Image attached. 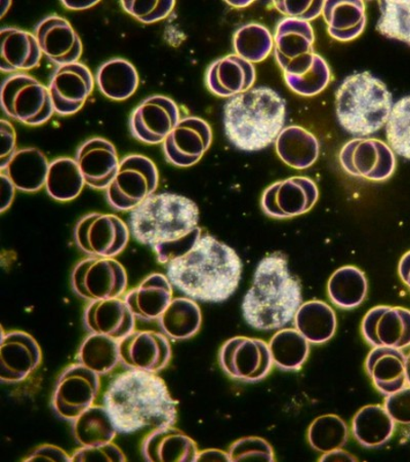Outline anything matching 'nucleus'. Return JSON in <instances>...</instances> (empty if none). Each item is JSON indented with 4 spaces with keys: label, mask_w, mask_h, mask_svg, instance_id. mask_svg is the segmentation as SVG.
Listing matches in <instances>:
<instances>
[{
    "label": "nucleus",
    "mask_w": 410,
    "mask_h": 462,
    "mask_svg": "<svg viewBox=\"0 0 410 462\" xmlns=\"http://www.w3.org/2000/svg\"><path fill=\"white\" fill-rule=\"evenodd\" d=\"M196 461H231L229 453L220 450L199 452Z\"/></svg>",
    "instance_id": "obj_55"
},
{
    "label": "nucleus",
    "mask_w": 410,
    "mask_h": 462,
    "mask_svg": "<svg viewBox=\"0 0 410 462\" xmlns=\"http://www.w3.org/2000/svg\"><path fill=\"white\" fill-rule=\"evenodd\" d=\"M356 458L350 456L349 453L341 449L333 450L324 453V456L320 458V461H355Z\"/></svg>",
    "instance_id": "obj_58"
},
{
    "label": "nucleus",
    "mask_w": 410,
    "mask_h": 462,
    "mask_svg": "<svg viewBox=\"0 0 410 462\" xmlns=\"http://www.w3.org/2000/svg\"><path fill=\"white\" fill-rule=\"evenodd\" d=\"M72 461H125L124 454L112 443L98 446H82L74 452Z\"/></svg>",
    "instance_id": "obj_49"
},
{
    "label": "nucleus",
    "mask_w": 410,
    "mask_h": 462,
    "mask_svg": "<svg viewBox=\"0 0 410 462\" xmlns=\"http://www.w3.org/2000/svg\"><path fill=\"white\" fill-rule=\"evenodd\" d=\"M2 106L6 116L28 125L46 124L55 114L49 88L25 73L4 81Z\"/></svg>",
    "instance_id": "obj_8"
},
{
    "label": "nucleus",
    "mask_w": 410,
    "mask_h": 462,
    "mask_svg": "<svg viewBox=\"0 0 410 462\" xmlns=\"http://www.w3.org/2000/svg\"><path fill=\"white\" fill-rule=\"evenodd\" d=\"M256 78V69L252 63L236 54L228 55L208 67L206 86L214 95L232 98L250 91Z\"/></svg>",
    "instance_id": "obj_23"
},
{
    "label": "nucleus",
    "mask_w": 410,
    "mask_h": 462,
    "mask_svg": "<svg viewBox=\"0 0 410 462\" xmlns=\"http://www.w3.org/2000/svg\"><path fill=\"white\" fill-rule=\"evenodd\" d=\"M42 54L59 66L78 63L82 55L80 37L68 21L59 16L44 18L35 28Z\"/></svg>",
    "instance_id": "obj_21"
},
{
    "label": "nucleus",
    "mask_w": 410,
    "mask_h": 462,
    "mask_svg": "<svg viewBox=\"0 0 410 462\" xmlns=\"http://www.w3.org/2000/svg\"><path fill=\"white\" fill-rule=\"evenodd\" d=\"M325 2H273L281 14L303 21L314 20L323 12Z\"/></svg>",
    "instance_id": "obj_50"
},
{
    "label": "nucleus",
    "mask_w": 410,
    "mask_h": 462,
    "mask_svg": "<svg viewBox=\"0 0 410 462\" xmlns=\"http://www.w3.org/2000/svg\"><path fill=\"white\" fill-rule=\"evenodd\" d=\"M233 47L236 55L251 63L264 61L271 54L274 41L269 29L264 25L246 24L234 34Z\"/></svg>",
    "instance_id": "obj_43"
},
{
    "label": "nucleus",
    "mask_w": 410,
    "mask_h": 462,
    "mask_svg": "<svg viewBox=\"0 0 410 462\" xmlns=\"http://www.w3.org/2000/svg\"><path fill=\"white\" fill-rule=\"evenodd\" d=\"M85 184L76 160L59 158L50 163L46 189L50 198L68 202L80 195Z\"/></svg>",
    "instance_id": "obj_40"
},
{
    "label": "nucleus",
    "mask_w": 410,
    "mask_h": 462,
    "mask_svg": "<svg viewBox=\"0 0 410 462\" xmlns=\"http://www.w3.org/2000/svg\"><path fill=\"white\" fill-rule=\"evenodd\" d=\"M96 80L102 94L115 101L131 98L140 83L135 66L121 58L109 60L101 65Z\"/></svg>",
    "instance_id": "obj_36"
},
{
    "label": "nucleus",
    "mask_w": 410,
    "mask_h": 462,
    "mask_svg": "<svg viewBox=\"0 0 410 462\" xmlns=\"http://www.w3.org/2000/svg\"><path fill=\"white\" fill-rule=\"evenodd\" d=\"M71 282L74 292L84 300H107L125 292L128 274L114 258L89 257L74 268Z\"/></svg>",
    "instance_id": "obj_9"
},
{
    "label": "nucleus",
    "mask_w": 410,
    "mask_h": 462,
    "mask_svg": "<svg viewBox=\"0 0 410 462\" xmlns=\"http://www.w3.org/2000/svg\"><path fill=\"white\" fill-rule=\"evenodd\" d=\"M25 461H72L61 448L53 445H43L35 449Z\"/></svg>",
    "instance_id": "obj_53"
},
{
    "label": "nucleus",
    "mask_w": 410,
    "mask_h": 462,
    "mask_svg": "<svg viewBox=\"0 0 410 462\" xmlns=\"http://www.w3.org/2000/svg\"><path fill=\"white\" fill-rule=\"evenodd\" d=\"M131 230L117 216L91 213L74 228V238L81 251L92 257L114 258L125 249Z\"/></svg>",
    "instance_id": "obj_10"
},
{
    "label": "nucleus",
    "mask_w": 410,
    "mask_h": 462,
    "mask_svg": "<svg viewBox=\"0 0 410 462\" xmlns=\"http://www.w3.org/2000/svg\"><path fill=\"white\" fill-rule=\"evenodd\" d=\"M148 461H196L198 448L191 438L173 427L155 430L141 446Z\"/></svg>",
    "instance_id": "obj_29"
},
{
    "label": "nucleus",
    "mask_w": 410,
    "mask_h": 462,
    "mask_svg": "<svg viewBox=\"0 0 410 462\" xmlns=\"http://www.w3.org/2000/svg\"><path fill=\"white\" fill-rule=\"evenodd\" d=\"M2 155H0V170L4 171L10 162L14 152H16L17 135L10 122L2 119Z\"/></svg>",
    "instance_id": "obj_52"
},
{
    "label": "nucleus",
    "mask_w": 410,
    "mask_h": 462,
    "mask_svg": "<svg viewBox=\"0 0 410 462\" xmlns=\"http://www.w3.org/2000/svg\"><path fill=\"white\" fill-rule=\"evenodd\" d=\"M2 182H0V212L4 213L9 208L13 203L14 198V185L11 181V179L5 173L0 175Z\"/></svg>",
    "instance_id": "obj_54"
},
{
    "label": "nucleus",
    "mask_w": 410,
    "mask_h": 462,
    "mask_svg": "<svg viewBox=\"0 0 410 462\" xmlns=\"http://www.w3.org/2000/svg\"><path fill=\"white\" fill-rule=\"evenodd\" d=\"M349 429L341 417L328 414L318 417L308 430L312 448L322 453L341 449L348 442Z\"/></svg>",
    "instance_id": "obj_44"
},
{
    "label": "nucleus",
    "mask_w": 410,
    "mask_h": 462,
    "mask_svg": "<svg viewBox=\"0 0 410 462\" xmlns=\"http://www.w3.org/2000/svg\"><path fill=\"white\" fill-rule=\"evenodd\" d=\"M384 407L395 423L410 424V386L386 396Z\"/></svg>",
    "instance_id": "obj_51"
},
{
    "label": "nucleus",
    "mask_w": 410,
    "mask_h": 462,
    "mask_svg": "<svg viewBox=\"0 0 410 462\" xmlns=\"http://www.w3.org/2000/svg\"><path fill=\"white\" fill-rule=\"evenodd\" d=\"M199 210L188 198L163 192L133 208L130 230L135 240L151 247L159 263L169 264L187 253L201 236Z\"/></svg>",
    "instance_id": "obj_1"
},
{
    "label": "nucleus",
    "mask_w": 410,
    "mask_h": 462,
    "mask_svg": "<svg viewBox=\"0 0 410 462\" xmlns=\"http://www.w3.org/2000/svg\"><path fill=\"white\" fill-rule=\"evenodd\" d=\"M406 357L401 349L386 346L375 347L368 356L365 368L376 389L385 396L407 385Z\"/></svg>",
    "instance_id": "obj_27"
},
{
    "label": "nucleus",
    "mask_w": 410,
    "mask_h": 462,
    "mask_svg": "<svg viewBox=\"0 0 410 462\" xmlns=\"http://www.w3.org/2000/svg\"><path fill=\"white\" fill-rule=\"evenodd\" d=\"M63 5L67 7V9L73 11H80L91 9L96 5H98L99 2L96 0H86V2H81V0H63Z\"/></svg>",
    "instance_id": "obj_57"
},
{
    "label": "nucleus",
    "mask_w": 410,
    "mask_h": 462,
    "mask_svg": "<svg viewBox=\"0 0 410 462\" xmlns=\"http://www.w3.org/2000/svg\"><path fill=\"white\" fill-rule=\"evenodd\" d=\"M78 361L96 374H106L122 362L119 341L104 335L91 334L80 346Z\"/></svg>",
    "instance_id": "obj_42"
},
{
    "label": "nucleus",
    "mask_w": 410,
    "mask_h": 462,
    "mask_svg": "<svg viewBox=\"0 0 410 462\" xmlns=\"http://www.w3.org/2000/svg\"><path fill=\"white\" fill-rule=\"evenodd\" d=\"M395 421L383 406L369 405L358 411L352 421L356 441L365 448H378L392 438Z\"/></svg>",
    "instance_id": "obj_35"
},
{
    "label": "nucleus",
    "mask_w": 410,
    "mask_h": 462,
    "mask_svg": "<svg viewBox=\"0 0 410 462\" xmlns=\"http://www.w3.org/2000/svg\"><path fill=\"white\" fill-rule=\"evenodd\" d=\"M181 121L180 110L174 100L155 95L149 97L133 110L131 116L132 135L141 143L159 144Z\"/></svg>",
    "instance_id": "obj_15"
},
{
    "label": "nucleus",
    "mask_w": 410,
    "mask_h": 462,
    "mask_svg": "<svg viewBox=\"0 0 410 462\" xmlns=\"http://www.w3.org/2000/svg\"><path fill=\"white\" fill-rule=\"evenodd\" d=\"M242 264L237 253L212 236H201L168 266L171 285L194 300L220 303L240 285Z\"/></svg>",
    "instance_id": "obj_2"
},
{
    "label": "nucleus",
    "mask_w": 410,
    "mask_h": 462,
    "mask_svg": "<svg viewBox=\"0 0 410 462\" xmlns=\"http://www.w3.org/2000/svg\"><path fill=\"white\" fill-rule=\"evenodd\" d=\"M99 391V374L80 363L72 365L59 376L51 405L59 417L73 421L93 406Z\"/></svg>",
    "instance_id": "obj_13"
},
{
    "label": "nucleus",
    "mask_w": 410,
    "mask_h": 462,
    "mask_svg": "<svg viewBox=\"0 0 410 462\" xmlns=\"http://www.w3.org/2000/svg\"><path fill=\"white\" fill-rule=\"evenodd\" d=\"M285 99L267 87L230 98L223 106V128L231 143L244 152L262 151L278 138L286 123Z\"/></svg>",
    "instance_id": "obj_5"
},
{
    "label": "nucleus",
    "mask_w": 410,
    "mask_h": 462,
    "mask_svg": "<svg viewBox=\"0 0 410 462\" xmlns=\"http://www.w3.org/2000/svg\"><path fill=\"white\" fill-rule=\"evenodd\" d=\"M275 149L280 160L296 170L310 168L319 156L317 138L297 125H290L282 130L275 141Z\"/></svg>",
    "instance_id": "obj_32"
},
{
    "label": "nucleus",
    "mask_w": 410,
    "mask_h": 462,
    "mask_svg": "<svg viewBox=\"0 0 410 462\" xmlns=\"http://www.w3.org/2000/svg\"><path fill=\"white\" fill-rule=\"evenodd\" d=\"M406 382L407 385L410 386V353L406 357Z\"/></svg>",
    "instance_id": "obj_60"
},
{
    "label": "nucleus",
    "mask_w": 410,
    "mask_h": 462,
    "mask_svg": "<svg viewBox=\"0 0 410 462\" xmlns=\"http://www.w3.org/2000/svg\"><path fill=\"white\" fill-rule=\"evenodd\" d=\"M227 4L236 7V9H244V7L250 6L252 2H251V0H232V2L228 0Z\"/></svg>",
    "instance_id": "obj_59"
},
{
    "label": "nucleus",
    "mask_w": 410,
    "mask_h": 462,
    "mask_svg": "<svg viewBox=\"0 0 410 462\" xmlns=\"http://www.w3.org/2000/svg\"><path fill=\"white\" fill-rule=\"evenodd\" d=\"M42 51L34 34L14 27L0 30V69L5 73L32 70L41 63Z\"/></svg>",
    "instance_id": "obj_25"
},
{
    "label": "nucleus",
    "mask_w": 410,
    "mask_h": 462,
    "mask_svg": "<svg viewBox=\"0 0 410 462\" xmlns=\"http://www.w3.org/2000/svg\"><path fill=\"white\" fill-rule=\"evenodd\" d=\"M378 6V32L410 46V2H379Z\"/></svg>",
    "instance_id": "obj_46"
},
{
    "label": "nucleus",
    "mask_w": 410,
    "mask_h": 462,
    "mask_svg": "<svg viewBox=\"0 0 410 462\" xmlns=\"http://www.w3.org/2000/svg\"><path fill=\"white\" fill-rule=\"evenodd\" d=\"M294 319L296 330L309 344H325L333 337L337 330V316L331 305L323 301L314 300L302 304Z\"/></svg>",
    "instance_id": "obj_34"
},
{
    "label": "nucleus",
    "mask_w": 410,
    "mask_h": 462,
    "mask_svg": "<svg viewBox=\"0 0 410 462\" xmlns=\"http://www.w3.org/2000/svg\"><path fill=\"white\" fill-rule=\"evenodd\" d=\"M213 132L204 119L189 116L181 119L164 140L163 152L177 167L196 165L211 147Z\"/></svg>",
    "instance_id": "obj_16"
},
{
    "label": "nucleus",
    "mask_w": 410,
    "mask_h": 462,
    "mask_svg": "<svg viewBox=\"0 0 410 462\" xmlns=\"http://www.w3.org/2000/svg\"><path fill=\"white\" fill-rule=\"evenodd\" d=\"M126 13L146 24L166 19L173 12L176 2H122Z\"/></svg>",
    "instance_id": "obj_48"
},
{
    "label": "nucleus",
    "mask_w": 410,
    "mask_h": 462,
    "mask_svg": "<svg viewBox=\"0 0 410 462\" xmlns=\"http://www.w3.org/2000/svg\"><path fill=\"white\" fill-rule=\"evenodd\" d=\"M315 35L307 21L287 17L275 30L274 56L280 69L293 60L313 53Z\"/></svg>",
    "instance_id": "obj_30"
},
{
    "label": "nucleus",
    "mask_w": 410,
    "mask_h": 462,
    "mask_svg": "<svg viewBox=\"0 0 410 462\" xmlns=\"http://www.w3.org/2000/svg\"><path fill=\"white\" fill-rule=\"evenodd\" d=\"M362 334L371 346L404 349L410 346V310L378 305L365 315Z\"/></svg>",
    "instance_id": "obj_18"
},
{
    "label": "nucleus",
    "mask_w": 410,
    "mask_h": 462,
    "mask_svg": "<svg viewBox=\"0 0 410 462\" xmlns=\"http://www.w3.org/2000/svg\"><path fill=\"white\" fill-rule=\"evenodd\" d=\"M41 350L36 340L25 332L4 335L0 346V378L4 383H20L40 366Z\"/></svg>",
    "instance_id": "obj_20"
},
{
    "label": "nucleus",
    "mask_w": 410,
    "mask_h": 462,
    "mask_svg": "<svg viewBox=\"0 0 410 462\" xmlns=\"http://www.w3.org/2000/svg\"><path fill=\"white\" fill-rule=\"evenodd\" d=\"M231 461H274L272 447L266 439L248 437L238 439L229 450Z\"/></svg>",
    "instance_id": "obj_47"
},
{
    "label": "nucleus",
    "mask_w": 410,
    "mask_h": 462,
    "mask_svg": "<svg viewBox=\"0 0 410 462\" xmlns=\"http://www.w3.org/2000/svg\"><path fill=\"white\" fill-rule=\"evenodd\" d=\"M301 305V285L287 258L275 253L260 261L242 302L246 323L260 331L278 330L292 322Z\"/></svg>",
    "instance_id": "obj_4"
},
{
    "label": "nucleus",
    "mask_w": 410,
    "mask_h": 462,
    "mask_svg": "<svg viewBox=\"0 0 410 462\" xmlns=\"http://www.w3.org/2000/svg\"><path fill=\"white\" fill-rule=\"evenodd\" d=\"M386 136L394 152L410 160V95L394 104L386 124Z\"/></svg>",
    "instance_id": "obj_45"
},
{
    "label": "nucleus",
    "mask_w": 410,
    "mask_h": 462,
    "mask_svg": "<svg viewBox=\"0 0 410 462\" xmlns=\"http://www.w3.org/2000/svg\"><path fill=\"white\" fill-rule=\"evenodd\" d=\"M317 185L308 177H292L268 188L262 197L266 215L278 219L296 217L311 210L317 202Z\"/></svg>",
    "instance_id": "obj_14"
},
{
    "label": "nucleus",
    "mask_w": 410,
    "mask_h": 462,
    "mask_svg": "<svg viewBox=\"0 0 410 462\" xmlns=\"http://www.w3.org/2000/svg\"><path fill=\"white\" fill-rule=\"evenodd\" d=\"M159 182V170L150 159L140 154L125 156L106 189L108 203L117 211H132L154 195Z\"/></svg>",
    "instance_id": "obj_7"
},
{
    "label": "nucleus",
    "mask_w": 410,
    "mask_h": 462,
    "mask_svg": "<svg viewBox=\"0 0 410 462\" xmlns=\"http://www.w3.org/2000/svg\"><path fill=\"white\" fill-rule=\"evenodd\" d=\"M50 163L39 149L24 148L14 152L3 171L18 190L35 192L46 186Z\"/></svg>",
    "instance_id": "obj_31"
},
{
    "label": "nucleus",
    "mask_w": 410,
    "mask_h": 462,
    "mask_svg": "<svg viewBox=\"0 0 410 462\" xmlns=\"http://www.w3.org/2000/svg\"><path fill=\"white\" fill-rule=\"evenodd\" d=\"M104 406L119 433L173 427L177 402L163 380L141 370L131 369L117 376L104 394Z\"/></svg>",
    "instance_id": "obj_3"
},
{
    "label": "nucleus",
    "mask_w": 410,
    "mask_h": 462,
    "mask_svg": "<svg viewBox=\"0 0 410 462\" xmlns=\"http://www.w3.org/2000/svg\"><path fill=\"white\" fill-rule=\"evenodd\" d=\"M94 86L93 73L85 64L59 66L49 86L55 113L62 116L78 113L93 93Z\"/></svg>",
    "instance_id": "obj_17"
},
{
    "label": "nucleus",
    "mask_w": 410,
    "mask_h": 462,
    "mask_svg": "<svg viewBox=\"0 0 410 462\" xmlns=\"http://www.w3.org/2000/svg\"><path fill=\"white\" fill-rule=\"evenodd\" d=\"M221 367L234 379L257 383L271 371L273 360L269 345L258 338L237 337L220 350Z\"/></svg>",
    "instance_id": "obj_11"
},
{
    "label": "nucleus",
    "mask_w": 410,
    "mask_h": 462,
    "mask_svg": "<svg viewBox=\"0 0 410 462\" xmlns=\"http://www.w3.org/2000/svg\"><path fill=\"white\" fill-rule=\"evenodd\" d=\"M368 280L355 266H344L334 272L328 281L327 291L338 308L352 310L364 301L368 294Z\"/></svg>",
    "instance_id": "obj_38"
},
{
    "label": "nucleus",
    "mask_w": 410,
    "mask_h": 462,
    "mask_svg": "<svg viewBox=\"0 0 410 462\" xmlns=\"http://www.w3.org/2000/svg\"><path fill=\"white\" fill-rule=\"evenodd\" d=\"M74 438L81 446L111 443L117 430L105 406H92L73 420Z\"/></svg>",
    "instance_id": "obj_39"
},
{
    "label": "nucleus",
    "mask_w": 410,
    "mask_h": 462,
    "mask_svg": "<svg viewBox=\"0 0 410 462\" xmlns=\"http://www.w3.org/2000/svg\"><path fill=\"white\" fill-rule=\"evenodd\" d=\"M119 352L124 366L151 374L166 368L171 357L168 338L154 331H133L119 341Z\"/></svg>",
    "instance_id": "obj_19"
},
{
    "label": "nucleus",
    "mask_w": 410,
    "mask_h": 462,
    "mask_svg": "<svg viewBox=\"0 0 410 462\" xmlns=\"http://www.w3.org/2000/svg\"><path fill=\"white\" fill-rule=\"evenodd\" d=\"M399 277L410 290V251L402 256L398 266Z\"/></svg>",
    "instance_id": "obj_56"
},
{
    "label": "nucleus",
    "mask_w": 410,
    "mask_h": 462,
    "mask_svg": "<svg viewBox=\"0 0 410 462\" xmlns=\"http://www.w3.org/2000/svg\"><path fill=\"white\" fill-rule=\"evenodd\" d=\"M281 69L287 87L294 93L305 97L322 93L331 81L330 67L314 51L293 60Z\"/></svg>",
    "instance_id": "obj_28"
},
{
    "label": "nucleus",
    "mask_w": 410,
    "mask_h": 462,
    "mask_svg": "<svg viewBox=\"0 0 410 462\" xmlns=\"http://www.w3.org/2000/svg\"><path fill=\"white\" fill-rule=\"evenodd\" d=\"M273 363L285 371L300 370L308 359L309 341L296 329H282L269 342Z\"/></svg>",
    "instance_id": "obj_41"
},
{
    "label": "nucleus",
    "mask_w": 410,
    "mask_h": 462,
    "mask_svg": "<svg viewBox=\"0 0 410 462\" xmlns=\"http://www.w3.org/2000/svg\"><path fill=\"white\" fill-rule=\"evenodd\" d=\"M173 300V285L166 275L153 273L124 296L133 316L143 320L159 319Z\"/></svg>",
    "instance_id": "obj_26"
},
{
    "label": "nucleus",
    "mask_w": 410,
    "mask_h": 462,
    "mask_svg": "<svg viewBox=\"0 0 410 462\" xmlns=\"http://www.w3.org/2000/svg\"><path fill=\"white\" fill-rule=\"evenodd\" d=\"M335 108L342 128L364 138L386 125L393 108L392 95L371 73H355L342 80L335 94Z\"/></svg>",
    "instance_id": "obj_6"
},
{
    "label": "nucleus",
    "mask_w": 410,
    "mask_h": 462,
    "mask_svg": "<svg viewBox=\"0 0 410 462\" xmlns=\"http://www.w3.org/2000/svg\"><path fill=\"white\" fill-rule=\"evenodd\" d=\"M164 334L175 340L189 339L200 329L203 316L196 301L190 298L178 297L171 300L159 319Z\"/></svg>",
    "instance_id": "obj_37"
},
{
    "label": "nucleus",
    "mask_w": 410,
    "mask_h": 462,
    "mask_svg": "<svg viewBox=\"0 0 410 462\" xmlns=\"http://www.w3.org/2000/svg\"><path fill=\"white\" fill-rule=\"evenodd\" d=\"M340 162L350 175L381 182L389 179L396 168L391 147L381 140L355 138L342 146Z\"/></svg>",
    "instance_id": "obj_12"
},
{
    "label": "nucleus",
    "mask_w": 410,
    "mask_h": 462,
    "mask_svg": "<svg viewBox=\"0 0 410 462\" xmlns=\"http://www.w3.org/2000/svg\"><path fill=\"white\" fill-rule=\"evenodd\" d=\"M135 318L124 300L112 298L89 304L84 323L92 334L121 341L135 330Z\"/></svg>",
    "instance_id": "obj_24"
},
{
    "label": "nucleus",
    "mask_w": 410,
    "mask_h": 462,
    "mask_svg": "<svg viewBox=\"0 0 410 462\" xmlns=\"http://www.w3.org/2000/svg\"><path fill=\"white\" fill-rule=\"evenodd\" d=\"M76 161L86 184L94 189H107L118 172L115 146L104 138H92L82 144Z\"/></svg>",
    "instance_id": "obj_22"
},
{
    "label": "nucleus",
    "mask_w": 410,
    "mask_h": 462,
    "mask_svg": "<svg viewBox=\"0 0 410 462\" xmlns=\"http://www.w3.org/2000/svg\"><path fill=\"white\" fill-rule=\"evenodd\" d=\"M323 17L328 33L339 42H347L357 39L367 24L363 2H325Z\"/></svg>",
    "instance_id": "obj_33"
}]
</instances>
